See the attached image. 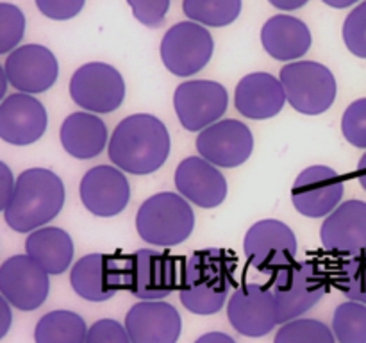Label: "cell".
<instances>
[{
  "mask_svg": "<svg viewBox=\"0 0 366 343\" xmlns=\"http://www.w3.org/2000/svg\"><path fill=\"white\" fill-rule=\"evenodd\" d=\"M86 343H132L125 325L113 318H102L97 320L89 327Z\"/></svg>",
  "mask_w": 366,
  "mask_h": 343,
  "instance_id": "35",
  "label": "cell"
},
{
  "mask_svg": "<svg viewBox=\"0 0 366 343\" xmlns=\"http://www.w3.org/2000/svg\"><path fill=\"white\" fill-rule=\"evenodd\" d=\"M342 132L350 145L366 149V99L354 100L342 118Z\"/></svg>",
  "mask_w": 366,
  "mask_h": 343,
  "instance_id": "34",
  "label": "cell"
},
{
  "mask_svg": "<svg viewBox=\"0 0 366 343\" xmlns=\"http://www.w3.org/2000/svg\"><path fill=\"white\" fill-rule=\"evenodd\" d=\"M229 106L227 89L214 81H186L177 86L174 107L182 127L202 132L220 121Z\"/></svg>",
  "mask_w": 366,
  "mask_h": 343,
  "instance_id": "12",
  "label": "cell"
},
{
  "mask_svg": "<svg viewBox=\"0 0 366 343\" xmlns=\"http://www.w3.org/2000/svg\"><path fill=\"white\" fill-rule=\"evenodd\" d=\"M247 259L263 274H277L295 263L297 236L281 220H261L249 229L243 242Z\"/></svg>",
  "mask_w": 366,
  "mask_h": 343,
  "instance_id": "10",
  "label": "cell"
},
{
  "mask_svg": "<svg viewBox=\"0 0 366 343\" xmlns=\"http://www.w3.org/2000/svg\"><path fill=\"white\" fill-rule=\"evenodd\" d=\"M86 0H36L39 13L50 20H70L77 16Z\"/></svg>",
  "mask_w": 366,
  "mask_h": 343,
  "instance_id": "37",
  "label": "cell"
},
{
  "mask_svg": "<svg viewBox=\"0 0 366 343\" xmlns=\"http://www.w3.org/2000/svg\"><path fill=\"white\" fill-rule=\"evenodd\" d=\"M195 227V213L181 193L161 192L142 204L136 229L143 242L156 247H175L189 238Z\"/></svg>",
  "mask_w": 366,
  "mask_h": 343,
  "instance_id": "4",
  "label": "cell"
},
{
  "mask_svg": "<svg viewBox=\"0 0 366 343\" xmlns=\"http://www.w3.org/2000/svg\"><path fill=\"white\" fill-rule=\"evenodd\" d=\"M336 286L347 299L366 304V252L345 256L340 261Z\"/></svg>",
  "mask_w": 366,
  "mask_h": 343,
  "instance_id": "30",
  "label": "cell"
},
{
  "mask_svg": "<svg viewBox=\"0 0 366 343\" xmlns=\"http://www.w3.org/2000/svg\"><path fill=\"white\" fill-rule=\"evenodd\" d=\"M4 74L20 93H43L56 84L59 63L52 50L43 45H21L6 57Z\"/></svg>",
  "mask_w": 366,
  "mask_h": 343,
  "instance_id": "15",
  "label": "cell"
},
{
  "mask_svg": "<svg viewBox=\"0 0 366 343\" xmlns=\"http://www.w3.org/2000/svg\"><path fill=\"white\" fill-rule=\"evenodd\" d=\"M14 184H16V181L13 179L9 166L6 163H0V209L2 211L9 204L11 195L14 192Z\"/></svg>",
  "mask_w": 366,
  "mask_h": 343,
  "instance_id": "38",
  "label": "cell"
},
{
  "mask_svg": "<svg viewBox=\"0 0 366 343\" xmlns=\"http://www.w3.org/2000/svg\"><path fill=\"white\" fill-rule=\"evenodd\" d=\"M345 184L340 174L325 164L306 168L295 179L292 200L295 209L307 218L329 217L342 204Z\"/></svg>",
  "mask_w": 366,
  "mask_h": 343,
  "instance_id": "14",
  "label": "cell"
},
{
  "mask_svg": "<svg viewBox=\"0 0 366 343\" xmlns=\"http://www.w3.org/2000/svg\"><path fill=\"white\" fill-rule=\"evenodd\" d=\"M322 243L327 250L345 256L366 250V202L347 200L322 224Z\"/></svg>",
  "mask_w": 366,
  "mask_h": 343,
  "instance_id": "22",
  "label": "cell"
},
{
  "mask_svg": "<svg viewBox=\"0 0 366 343\" xmlns=\"http://www.w3.org/2000/svg\"><path fill=\"white\" fill-rule=\"evenodd\" d=\"M86 322L74 311L57 309L43 314L36 324V343H86Z\"/></svg>",
  "mask_w": 366,
  "mask_h": 343,
  "instance_id": "27",
  "label": "cell"
},
{
  "mask_svg": "<svg viewBox=\"0 0 366 343\" xmlns=\"http://www.w3.org/2000/svg\"><path fill=\"white\" fill-rule=\"evenodd\" d=\"M322 2L327 4V6L331 7H336V9H345V7L354 6L357 0H322Z\"/></svg>",
  "mask_w": 366,
  "mask_h": 343,
  "instance_id": "42",
  "label": "cell"
},
{
  "mask_svg": "<svg viewBox=\"0 0 366 343\" xmlns=\"http://www.w3.org/2000/svg\"><path fill=\"white\" fill-rule=\"evenodd\" d=\"M189 20L207 27H225L242 13V0H182Z\"/></svg>",
  "mask_w": 366,
  "mask_h": 343,
  "instance_id": "28",
  "label": "cell"
},
{
  "mask_svg": "<svg viewBox=\"0 0 366 343\" xmlns=\"http://www.w3.org/2000/svg\"><path fill=\"white\" fill-rule=\"evenodd\" d=\"M175 188L188 202L211 209L227 197V181L213 163L204 157H186L175 170Z\"/></svg>",
  "mask_w": 366,
  "mask_h": 343,
  "instance_id": "21",
  "label": "cell"
},
{
  "mask_svg": "<svg viewBox=\"0 0 366 343\" xmlns=\"http://www.w3.org/2000/svg\"><path fill=\"white\" fill-rule=\"evenodd\" d=\"M268 2L281 11H297L306 6L310 0H268Z\"/></svg>",
  "mask_w": 366,
  "mask_h": 343,
  "instance_id": "40",
  "label": "cell"
},
{
  "mask_svg": "<svg viewBox=\"0 0 366 343\" xmlns=\"http://www.w3.org/2000/svg\"><path fill=\"white\" fill-rule=\"evenodd\" d=\"M46 124L45 106L29 93H13L0 104V138L6 143L32 145L45 134Z\"/></svg>",
  "mask_w": 366,
  "mask_h": 343,
  "instance_id": "18",
  "label": "cell"
},
{
  "mask_svg": "<svg viewBox=\"0 0 366 343\" xmlns=\"http://www.w3.org/2000/svg\"><path fill=\"white\" fill-rule=\"evenodd\" d=\"M236 109L250 120H267L277 116L286 104L281 79L267 71L249 74L238 82L234 93Z\"/></svg>",
  "mask_w": 366,
  "mask_h": 343,
  "instance_id": "23",
  "label": "cell"
},
{
  "mask_svg": "<svg viewBox=\"0 0 366 343\" xmlns=\"http://www.w3.org/2000/svg\"><path fill=\"white\" fill-rule=\"evenodd\" d=\"M125 329L132 343H177L182 320L172 304L142 300L125 314Z\"/></svg>",
  "mask_w": 366,
  "mask_h": 343,
  "instance_id": "20",
  "label": "cell"
},
{
  "mask_svg": "<svg viewBox=\"0 0 366 343\" xmlns=\"http://www.w3.org/2000/svg\"><path fill=\"white\" fill-rule=\"evenodd\" d=\"M227 318L232 327L249 338H261L277 327L279 307L270 284L247 282L229 299Z\"/></svg>",
  "mask_w": 366,
  "mask_h": 343,
  "instance_id": "11",
  "label": "cell"
},
{
  "mask_svg": "<svg viewBox=\"0 0 366 343\" xmlns=\"http://www.w3.org/2000/svg\"><path fill=\"white\" fill-rule=\"evenodd\" d=\"M25 34V16L20 7L0 4V54H11Z\"/></svg>",
  "mask_w": 366,
  "mask_h": 343,
  "instance_id": "32",
  "label": "cell"
},
{
  "mask_svg": "<svg viewBox=\"0 0 366 343\" xmlns=\"http://www.w3.org/2000/svg\"><path fill=\"white\" fill-rule=\"evenodd\" d=\"M261 43L274 59L293 61L306 56L311 49V32L300 18L277 14L263 25Z\"/></svg>",
  "mask_w": 366,
  "mask_h": 343,
  "instance_id": "24",
  "label": "cell"
},
{
  "mask_svg": "<svg viewBox=\"0 0 366 343\" xmlns=\"http://www.w3.org/2000/svg\"><path fill=\"white\" fill-rule=\"evenodd\" d=\"M236 257L225 249L197 250L189 256L182 272V306L192 313L207 317L225 306L234 284Z\"/></svg>",
  "mask_w": 366,
  "mask_h": 343,
  "instance_id": "2",
  "label": "cell"
},
{
  "mask_svg": "<svg viewBox=\"0 0 366 343\" xmlns=\"http://www.w3.org/2000/svg\"><path fill=\"white\" fill-rule=\"evenodd\" d=\"M277 300L279 322L286 324L317 306L329 289L327 274L313 261L292 263L268 282Z\"/></svg>",
  "mask_w": 366,
  "mask_h": 343,
  "instance_id": "5",
  "label": "cell"
},
{
  "mask_svg": "<svg viewBox=\"0 0 366 343\" xmlns=\"http://www.w3.org/2000/svg\"><path fill=\"white\" fill-rule=\"evenodd\" d=\"M61 145L75 159H93L100 156L107 143V127L104 120L88 111L66 116L61 125Z\"/></svg>",
  "mask_w": 366,
  "mask_h": 343,
  "instance_id": "25",
  "label": "cell"
},
{
  "mask_svg": "<svg viewBox=\"0 0 366 343\" xmlns=\"http://www.w3.org/2000/svg\"><path fill=\"white\" fill-rule=\"evenodd\" d=\"M195 343H236V339L232 336L225 334V332H206V334L200 336Z\"/></svg>",
  "mask_w": 366,
  "mask_h": 343,
  "instance_id": "39",
  "label": "cell"
},
{
  "mask_svg": "<svg viewBox=\"0 0 366 343\" xmlns=\"http://www.w3.org/2000/svg\"><path fill=\"white\" fill-rule=\"evenodd\" d=\"M70 96L88 113H113L125 99V81L107 63H86L71 75Z\"/></svg>",
  "mask_w": 366,
  "mask_h": 343,
  "instance_id": "9",
  "label": "cell"
},
{
  "mask_svg": "<svg viewBox=\"0 0 366 343\" xmlns=\"http://www.w3.org/2000/svg\"><path fill=\"white\" fill-rule=\"evenodd\" d=\"M332 332L338 343H366V304H340L332 317Z\"/></svg>",
  "mask_w": 366,
  "mask_h": 343,
  "instance_id": "29",
  "label": "cell"
},
{
  "mask_svg": "<svg viewBox=\"0 0 366 343\" xmlns=\"http://www.w3.org/2000/svg\"><path fill=\"white\" fill-rule=\"evenodd\" d=\"M175 288V261L170 254L139 249L129 261V292L142 300H161Z\"/></svg>",
  "mask_w": 366,
  "mask_h": 343,
  "instance_id": "19",
  "label": "cell"
},
{
  "mask_svg": "<svg viewBox=\"0 0 366 343\" xmlns=\"http://www.w3.org/2000/svg\"><path fill=\"white\" fill-rule=\"evenodd\" d=\"M81 200L86 209L100 218L120 214L131 200V186L117 166L100 164L84 174L81 181Z\"/></svg>",
  "mask_w": 366,
  "mask_h": 343,
  "instance_id": "17",
  "label": "cell"
},
{
  "mask_svg": "<svg viewBox=\"0 0 366 343\" xmlns=\"http://www.w3.org/2000/svg\"><path fill=\"white\" fill-rule=\"evenodd\" d=\"M343 41L354 56L366 59V0L347 16L343 24Z\"/></svg>",
  "mask_w": 366,
  "mask_h": 343,
  "instance_id": "33",
  "label": "cell"
},
{
  "mask_svg": "<svg viewBox=\"0 0 366 343\" xmlns=\"http://www.w3.org/2000/svg\"><path fill=\"white\" fill-rule=\"evenodd\" d=\"M200 157L214 166L236 168L245 163L254 150L252 131L239 120H220L197 136Z\"/></svg>",
  "mask_w": 366,
  "mask_h": 343,
  "instance_id": "16",
  "label": "cell"
},
{
  "mask_svg": "<svg viewBox=\"0 0 366 343\" xmlns=\"http://www.w3.org/2000/svg\"><path fill=\"white\" fill-rule=\"evenodd\" d=\"M274 343H336V336L324 322L315 318H295L281 325Z\"/></svg>",
  "mask_w": 366,
  "mask_h": 343,
  "instance_id": "31",
  "label": "cell"
},
{
  "mask_svg": "<svg viewBox=\"0 0 366 343\" xmlns=\"http://www.w3.org/2000/svg\"><path fill=\"white\" fill-rule=\"evenodd\" d=\"M49 272L27 254L9 257L0 267V293L21 311H34L49 297Z\"/></svg>",
  "mask_w": 366,
  "mask_h": 343,
  "instance_id": "13",
  "label": "cell"
},
{
  "mask_svg": "<svg viewBox=\"0 0 366 343\" xmlns=\"http://www.w3.org/2000/svg\"><path fill=\"white\" fill-rule=\"evenodd\" d=\"M214 52L213 36L197 21H181L168 29L161 41V59L177 77H189L202 70Z\"/></svg>",
  "mask_w": 366,
  "mask_h": 343,
  "instance_id": "8",
  "label": "cell"
},
{
  "mask_svg": "<svg viewBox=\"0 0 366 343\" xmlns=\"http://www.w3.org/2000/svg\"><path fill=\"white\" fill-rule=\"evenodd\" d=\"M170 134L154 114L138 113L124 118L107 145L109 159L122 172L149 175L159 170L170 156Z\"/></svg>",
  "mask_w": 366,
  "mask_h": 343,
  "instance_id": "1",
  "label": "cell"
},
{
  "mask_svg": "<svg viewBox=\"0 0 366 343\" xmlns=\"http://www.w3.org/2000/svg\"><path fill=\"white\" fill-rule=\"evenodd\" d=\"M282 88L286 102L299 113L317 116L335 104L336 79L325 64L317 61H297L282 66Z\"/></svg>",
  "mask_w": 366,
  "mask_h": 343,
  "instance_id": "6",
  "label": "cell"
},
{
  "mask_svg": "<svg viewBox=\"0 0 366 343\" xmlns=\"http://www.w3.org/2000/svg\"><path fill=\"white\" fill-rule=\"evenodd\" d=\"M357 179H360V184L363 186L366 192V152L361 156L360 164H357Z\"/></svg>",
  "mask_w": 366,
  "mask_h": 343,
  "instance_id": "41",
  "label": "cell"
},
{
  "mask_svg": "<svg viewBox=\"0 0 366 343\" xmlns=\"http://www.w3.org/2000/svg\"><path fill=\"white\" fill-rule=\"evenodd\" d=\"M25 252L45 268L49 275H61L70 268L75 249L66 231L59 227H43L27 236Z\"/></svg>",
  "mask_w": 366,
  "mask_h": 343,
  "instance_id": "26",
  "label": "cell"
},
{
  "mask_svg": "<svg viewBox=\"0 0 366 343\" xmlns=\"http://www.w3.org/2000/svg\"><path fill=\"white\" fill-rule=\"evenodd\" d=\"M131 254H88L71 267L74 292L89 302H104L129 288Z\"/></svg>",
  "mask_w": 366,
  "mask_h": 343,
  "instance_id": "7",
  "label": "cell"
},
{
  "mask_svg": "<svg viewBox=\"0 0 366 343\" xmlns=\"http://www.w3.org/2000/svg\"><path fill=\"white\" fill-rule=\"evenodd\" d=\"M127 4L136 20L147 27H159L170 9V0H127Z\"/></svg>",
  "mask_w": 366,
  "mask_h": 343,
  "instance_id": "36",
  "label": "cell"
},
{
  "mask_svg": "<svg viewBox=\"0 0 366 343\" xmlns=\"http://www.w3.org/2000/svg\"><path fill=\"white\" fill-rule=\"evenodd\" d=\"M64 204V184L57 174L46 168L21 172L14 184L4 220L16 232H34L52 222Z\"/></svg>",
  "mask_w": 366,
  "mask_h": 343,
  "instance_id": "3",
  "label": "cell"
}]
</instances>
